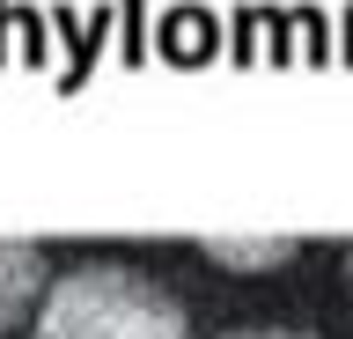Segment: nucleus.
I'll use <instances>...</instances> for the list:
<instances>
[{
    "instance_id": "nucleus-3",
    "label": "nucleus",
    "mask_w": 353,
    "mask_h": 339,
    "mask_svg": "<svg viewBox=\"0 0 353 339\" xmlns=\"http://www.w3.org/2000/svg\"><path fill=\"white\" fill-rule=\"evenodd\" d=\"M206 258L214 266H287L294 258V236H265V244H243V236H206Z\"/></svg>"
},
{
    "instance_id": "nucleus-1",
    "label": "nucleus",
    "mask_w": 353,
    "mask_h": 339,
    "mask_svg": "<svg viewBox=\"0 0 353 339\" xmlns=\"http://www.w3.org/2000/svg\"><path fill=\"white\" fill-rule=\"evenodd\" d=\"M37 339H192L184 302L125 266H81L44 288Z\"/></svg>"
},
{
    "instance_id": "nucleus-2",
    "label": "nucleus",
    "mask_w": 353,
    "mask_h": 339,
    "mask_svg": "<svg viewBox=\"0 0 353 339\" xmlns=\"http://www.w3.org/2000/svg\"><path fill=\"white\" fill-rule=\"evenodd\" d=\"M37 288H44V258L30 244H0V332L37 302Z\"/></svg>"
},
{
    "instance_id": "nucleus-4",
    "label": "nucleus",
    "mask_w": 353,
    "mask_h": 339,
    "mask_svg": "<svg viewBox=\"0 0 353 339\" xmlns=\"http://www.w3.org/2000/svg\"><path fill=\"white\" fill-rule=\"evenodd\" d=\"M221 339H309V332H280V325H265V332H221Z\"/></svg>"
},
{
    "instance_id": "nucleus-5",
    "label": "nucleus",
    "mask_w": 353,
    "mask_h": 339,
    "mask_svg": "<svg viewBox=\"0 0 353 339\" xmlns=\"http://www.w3.org/2000/svg\"><path fill=\"white\" fill-rule=\"evenodd\" d=\"M346 280H353V251H346Z\"/></svg>"
}]
</instances>
